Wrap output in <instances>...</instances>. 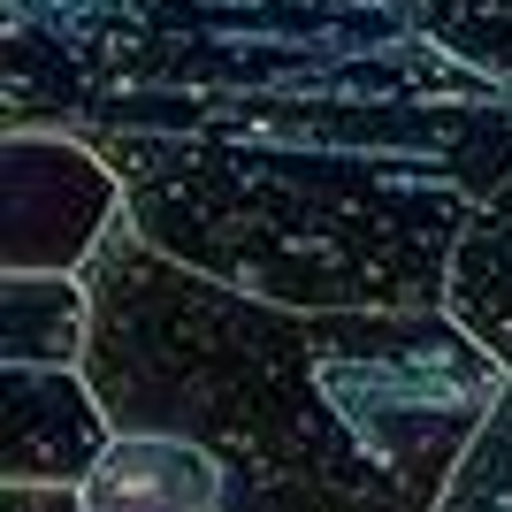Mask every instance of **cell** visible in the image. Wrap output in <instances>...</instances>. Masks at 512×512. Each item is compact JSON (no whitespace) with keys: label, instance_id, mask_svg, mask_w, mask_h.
I'll return each mask as SVG.
<instances>
[{"label":"cell","instance_id":"9","mask_svg":"<svg viewBox=\"0 0 512 512\" xmlns=\"http://www.w3.org/2000/svg\"><path fill=\"white\" fill-rule=\"evenodd\" d=\"M505 505H512V383L444 482V512H505Z\"/></svg>","mask_w":512,"mask_h":512},{"label":"cell","instance_id":"4","mask_svg":"<svg viewBox=\"0 0 512 512\" xmlns=\"http://www.w3.org/2000/svg\"><path fill=\"white\" fill-rule=\"evenodd\" d=\"M0 268H85L130 214L123 176L92 138L54 123H8L0 138Z\"/></svg>","mask_w":512,"mask_h":512},{"label":"cell","instance_id":"8","mask_svg":"<svg viewBox=\"0 0 512 512\" xmlns=\"http://www.w3.org/2000/svg\"><path fill=\"white\" fill-rule=\"evenodd\" d=\"M444 306L512 367V176L474 207V222L459 230V245H451Z\"/></svg>","mask_w":512,"mask_h":512},{"label":"cell","instance_id":"5","mask_svg":"<svg viewBox=\"0 0 512 512\" xmlns=\"http://www.w3.org/2000/svg\"><path fill=\"white\" fill-rule=\"evenodd\" d=\"M115 444V413L77 360H0V482H85Z\"/></svg>","mask_w":512,"mask_h":512},{"label":"cell","instance_id":"2","mask_svg":"<svg viewBox=\"0 0 512 512\" xmlns=\"http://www.w3.org/2000/svg\"><path fill=\"white\" fill-rule=\"evenodd\" d=\"M92 344L85 375L115 428L199 436L245 474L253 505H390L413 512L352 428L321 398L329 306H283L161 253L138 222H115L85 260Z\"/></svg>","mask_w":512,"mask_h":512},{"label":"cell","instance_id":"7","mask_svg":"<svg viewBox=\"0 0 512 512\" xmlns=\"http://www.w3.org/2000/svg\"><path fill=\"white\" fill-rule=\"evenodd\" d=\"M85 344H92L85 268H8L0 276V360L85 367Z\"/></svg>","mask_w":512,"mask_h":512},{"label":"cell","instance_id":"1","mask_svg":"<svg viewBox=\"0 0 512 512\" xmlns=\"http://www.w3.org/2000/svg\"><path fill=\"white\" fill-rule=\"evenodd\" d=\"M8 123L115 161L161 253L283 306H436L512 85L428 0H8Z\"/></svg>","mask_w":512,"mask_h":512},{"label":"cell","instance_id":"6","mask_svg":"<svg viewBox=\"0 0 512 512\" xmlns=\"http://www.w3.org/2000/svg\"><path fill=\"white\" fill-rule=\"evenodd\" d=\"M253 505L245 474L199 436L176 428H115L100 467L85 474V512H222Z\"/></svg>","mask_w":512,"mask_h":512},{"label":"cell","instance_id":"3","mask_svg":"<svg viewBox=\"0 0 512 512\" xmlns=\"http://www.w3.org/2000/svg\"><path fill=\"white\" fill-rule=\"evenodd\" d=\"M512 367L467 321L436 306H329L321 398L352 444L406 490V505H444L451 467L482 436Z\"/></svg>","mask_w":512,"mask_h":512},{"label":"cell","instance_id":"11","mask_svg":"<svg viewBox=\"0 0 512 512\" xmlns=\"http://www.w3.org/2000/svg\"><path fill=\"white\" fill-rule=\"evenodd\" d=\"M8 512H69L85 505V482H8Z\"/></svg>","mask_w":512,"mask_h":512},{"label":"cell","instance_id":"10","mask_svg":"<svg viewBox=\"0 0 512 512\" xmlns=\"http://www.w3.org/2000/svg\"><path fill=\"white\" fill-rule=\"evenodd\" d=\"M428 31L467 69H490L512 85V0H428Z\"/></svg>","mask_w":512,"mask_h":512}]
</instances>
